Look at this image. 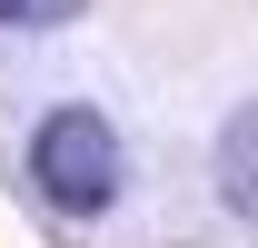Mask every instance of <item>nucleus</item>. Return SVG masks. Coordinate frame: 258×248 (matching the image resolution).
Here are the masks:
<instances>
[{"mask_svg":"<svg viewBox=\"0 0 258 248\" xmlns=\"http://www.w3.org/2000/svg\"><path fill=\"white\" fill-rule=\"evenodd\" d=\"M129 179V149H119V129L99 119V109H50V119L30 129V189L50 199L60 218H99L109 199H119Z\"/></svg>","mask_w":258,"mask_h":248,"instance_id":"obj_1","label":"nucleus"},{"mask_svg":"<svg viewBox=\"0 0 258 248\" xmlns=\"http://www.w3.org/2000/svg\"><path fill=\"white\" fill-rule=\"evenodd\" d=\"M219 199L258 228V99L228 109V129H219Z\"/></svg>","mask_w":258,"mask_h":248,"instance_id":"obj_2","label":"nucleus"},{"mask_svg":"<svg viewBox=\"0 0 258 248\" xmlns=\"http://www.w3.org/2000/svg\"><path fill=\"white\" fill-rule=\"evenodd\" d=\"M80 10H90V0H0V30H60Z\"/></svg>","mask_w":258,"mask_h":248,"instance_id":"obj_3","label":"nucleus"}]
</instances>
